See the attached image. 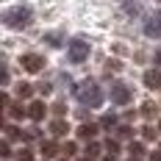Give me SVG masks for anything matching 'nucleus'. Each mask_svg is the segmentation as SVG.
Returning <instances> with one entry per match:
<instances>
[{
    "instance_id": "1",
    "label": "nucleus",
    "mask_w": 161,
    "mask_h": 161,
    "mask_svg": "<svg viewBox=\"0 0 161 161\" xmlns=\"http://www.w3.org/2000/svg\"><path fill=\"white\" fill-rule=\"evenodd\" d=\"M75 97H78L83 106H89V108H97V106L103 103V89L97 86L95 80H83L78 89H75Z\"/></svg>"
},
{
    "instance_id": "2",
    "label": "nucleus",
    "mask_w": 161,
    "mask_h": 161,
    "mask_svg": "<svg viewBox=\"0 0 161 161\" xmlns=\"http://www.w3.org/2000/svg\"><path fill=\"white\" fill-rule=\"evenodd\" d=\"M3 22H6L8 28H25V25L31 22V8H28V6H14V8H8V11L3 14Z\"/></svg>"
},
{
    "instance_id": "3",
    "label": "nucleus",
    "mask_w": 161,
    "mask_h": 161,
    "mask_svg": "<svg viewBox=\"0 0 161 161\" xmlns=\"http://www.w3.org/2000/svg\"><path fill=\"white\" fill-rule=\"evenodd\" d=\"M67 53H69V61H72V64H83L86 56H89V42H83V39H69V42H67Z\"/></svg>"
},
{
    "instance_id": "4",
    "label": "nucleus",
    "mask_w": 161,
    "mask_h": 161,
    "mask_svg": "<svg viewBox=\"0 0 161 161\" xmlns=\"http://www.w3.org/2000/svg\"><path fill=\"white\" fill-rule=\"evenodd\" d=\"M145 36H150V39H161V8L145 19Z\"/></svg>"
},
{
    "instance_id": "5",
    "label": "nucleus",
    "mask_w": 161,
    "mask_h": 161,
    "mask_svg": "<svg viewBox=\"0 0 161 161\" xmlns=\"http://www.w3.org/2000/svg\"><path fill=\"white\" fill-rule=\"evenodd\" d=\"M111 100L117 103V106H125V103H130V89L125 86V83H111Z\"/></svg>"
},
{
    "instance_id": "6",
    "label": "nucleus",
    "mask_w": 161,
    "mask_h": 161,
    "mask_svg": "<svg viewBox=\"0 0 161 161\" xmlns=\"http://www.w3.org/2000/svg\"><path fill=\"white\" fill-rule=\"evenodd\" d=\"M22 69H28V72H42V69H45V56H36V53L22 56Z\"/></svg>"
},
{
    "instance_id": "7",
    "label": "nucleus",
    "mask_w": 161,
    "mask_h": 161,
    "mask_svg": "<svg viewBox=\"0 0 161 161\" xmlns=\"http://www.w3.org/2000/svg\"><path fill=\"white\" fill-rule=\"evenodd\" d=\"M45 114H47V106H45L42 100H33L31 106H28V117H31L33 122H39V119H45Z\"/></svg>"
},
{
    "instance_id": "8",
    "label": "nucleus",
    "mask_w": 161,
    "mask_h": 161,
    "mask_svg": "<svg viewBox=\"0 0 161 161\" xmlns=\"http://www.w3.org/2000/svg\"><path fill=\"white\" fill-rule=\"evenodd\" d=\"M145 86L147 89H158L161 86V72L158 69H147L145 72Z\"/></svg>"
},
{
    "instance_id": "9",
    "label": "nucleus",
    "mask_w": 161,
    "mask_h": 161,
    "mask_svg": "<svg viewBox=\"0 0 161 161\" xmlns=\"http://www.w3.org/2000/svg\"><path fill=\"white\" fill-rule=\"evenodd\" d=\"M67 130H69V122H64L61 117L50 122V133H53V136H67Z\"/></svg>"
},
{
    "instance_id": "10",
    "label": "nucleus",
    "mask_w": 161,
    "mask_h": 161,
    "mask_svg": "<svg viewBox=\"0 0 161 161\" xmlns=\"http://www.w3.org/2000/svg\"><path fill=\"white\" fill-rule=\"evenodd\" d=\"M78 133H80V139H95L97 136V125H92V122H89V125H80Z\"/></svg>"
},
{
    "instance_id": "11",
    "label": "nucleus",
    "mask_w": 161,
    "mask_h": 161,
    "mask_svg": "<svg viewBox=\"0 0 161 161\" xmlns=\"http://www.w3.org/2000/svg\"><path fill=\"white\" fill-rule=\"evenodd\" d=\"M56 153H58V145H56V142H45V145H42V156H45V158H53Z\"/></svg>"
},
{
    "instance_id": "12",
    "label": "nucleus",
    "mask_w": 161,
    "mask_h": 161,
    "mask_svg": "<svg viewBox=\"0 0 161 161\" xmlns=\"http://www.w3.org/2000/svg\"><path fill=\"white\" fill-rule=\"evenodd\" d=\"M8 114H11V119H22V117H28V108H22V106H8Z\"/></svg>"
},
{
    "instance_id": "13",
    "label": "nucleus",
    "mask_w": 161,
    "mask_h": 161,
    "mask_svg": "<svg viewBox=\"0 0 161 161\" xmlns=\"http://www.w3.org/2000/svg\"><path fill=\"white\" fill-rule=\"evenodd\" d=\"M122 6H125V14H130V17L139 14V3L136 0H122Z\"/></svg>"
},
{
    "instance_id": "14",
    "label": "nucleus",
    "mask_w": 161,
    "mask_h": 161,
    "mask_svg": "<svg viewBox=\"0 0 161 161\" xmlns=\"http://www.w3.org/2000/svg\"><path fill=\"white\" fill-rule=\"evenodd\" d=\"M100 125H103V128H114V125H117V114H106V117L100 119Z\"/></svg>"
},
{
    "instance_id": "15",
    "label": "nucleus",
    "mask_w": 161,
    "mask_h": 161,
    "mask_svg": "<svg viewBox=\"0 0 161 161\" xmlns=\"http://www.w3.org/2000/svg\"><path fill=\"white\" fill-rule=\"evenodd\" d=\"M86 156H89V158L100 156V145H97V142H89V145H86Z\"/></svg>"
},
{
    "instance_id": "16",
    "label": "nucleus",
    "mask_w": 161,
    "mask_h": 161,
    "mask_svg": "<svg viewBox=\"0 0 161 161\" xmlns=\"http://www.w3.org/2000/svg\"><path fill=\"white\" fill-rule=\"evenodd\" d=\"M106 150H108L111 156H117V153H119L122 147H119V142H117V139H108V142H106Z\"/></svg>"
},
{
    "instance_id": "17",
    "label": "nucleus",
    "mask_w": 161,
    "mask_h": 161,
    "mask_svg": "<svg viewBox=\"0 0 161 161\" xmlns=\"http://www.w3.org/2000/svg\"><path fill=\"white\" fill-rule=\"evenodd\" d=\"M17 161H33V153L28 150V147H22V150L17 153Z\"/></svg>"
},
{
    "instance_id": "18",
    "label": "nucleus",
    "mask_w": 161,
    "mask_h": 161,
    "mask_svg": "<svg viewBox=\"0 0 161 161\" xmlns=\"http://www.w3.org/2000/svg\"><path fill=\"white\" fill-rule=\"evenodd\" d=\"M17 95L19 97H31V86H28V83H19V86H17Z\"/></svg>"
},
{
    "instance_id": "19",
    "label": "nucleus",
    "mask_w": 161,
    "mask_h": 161,
    "mask_svg": "<svg viewBox=\"0 0 161 161\" xmlns=\"http://www.w3.org/2000/svg\"><path fill=\"white\" fill-rule=\"evenodd\" d=\"M64 153H67V156H75V153H78V145H75V142H67V145H64Z\"/></svg>"
},
{
    "instance_id": "20",
    "label": "nucleus",
    "mask_w": 161,
    "mask_h": 161,
    "mask_svg": "<svg viewBox=\"0 0 161 161\" xmlns=\"http://www.w3.org/2000/svg\"><path fill=\"white\" fill-rule=\"evenodd\" d=\"M142 153H145V147L139 145V142H133V145H130V156H142Z\"/></svg>"
},
{
    "instance_id": "21",
    "label": "nucleus",
    "mask_w": 161,
    "mask_h": 161,
    "mask_svg": "<svg viewBox=\"0 0 161 161\" xmlns=\"http://www.w3.org/2000/svg\"><path fill=\"white\" fill-rule=\"evenodd\" d=\"M150 161H161V153H153V156H150Z\"/></svg>"
},
{
    "instance_id": "22",
    "label": "nucleus",
    "mask_w": 161,
    "mask_h": 161,
    "mask_svg": "<svg viewBox=\"0 0 161 161\" xmlns=\"http://www.w3.org/2000/svg\"><path fill=\"white\" fill-rule=\"evenodd\" d=\"M156 64L161 67V50H158V53H156Z\"/></svg>"
},
{
    "instance_id": "23",
    "label": "nucleus",
    "mask_w": 161,
    "mask_h": 161,
    "mask_svg": "<svg viewBox=\"0 0 161 161\" xmlns=\"http://www.w3.org/2000/svg\"><path fill=\"white\" fill-rule=\"evenodd\" d=\"M106 161H114V158H111V156H108V158H106Z\"/></svg>"
},
{
    "instance_id": "24",
    "label": "nucleus",
    "mask_w": 161,
    "mask_h": 161,
    "mask_svg": "<svg viewBox=\"0 0 161 161\" xmlns=\"http://www.w3.org/2000/svg\"><path fill=\"white\" fill-rule=\"evenodd\" d=\"M130 161H136V158H130Z\"/></svg>"
},
{
    "instance_id": "25",
    "label": "nucleus",
    "mask_w": 161,
    "mask_h": 161,
    "mask_svg": "<svg viewBox=\"0 0 161 161\" xmlns=\"http://www.w3.org/2000/svg\"><path fill=\"white\" fill-rule=\"evenodd\" d=\"M158 130H161V125H158Z\"/></svg>"
}]
</instances>
